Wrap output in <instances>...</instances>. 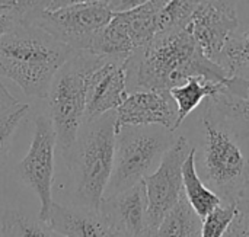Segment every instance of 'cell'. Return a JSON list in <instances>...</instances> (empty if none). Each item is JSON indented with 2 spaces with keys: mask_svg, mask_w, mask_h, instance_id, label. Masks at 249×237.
<instances>
[{
  "mask_svg": "<svg viewBox=\"0 0 249 237\" xmlns=\"http://www.w3.org/2000/svg\"><path fill=\"white\" fill-rule=\"evenodd\" d=\"M125 68L128 93L171 90L194 76L214 83L232 77L223 67L204 57L194 39L191 23L158 34L150 42L133 51Z\"/></svg>",
  "mask_w": 249,
  "mask_h": 237,
  "instance_id": "6da1fadb",
  "label": "cell"
},
{
  "mask_svg": "<svg viewBox=\"0 0 249 237\" xmlns=\"http://www.w3.org/2000/svg\"><path fill=\"white\" fill-rule=\"evenodd\" d=\"M73 52L38 26H15L0 38V77L28 96L45 99L53 77Z\"/></svg>",
  "mask_w": 249,
  "mask_h": 237,
  "instance_id": "7a4b0ae2",
  "label": "cell"
},
{
  "mask_svg": "<svg viewBox=\"0 0 249 237\" xmlns=\"http://www.w3.org/2000/svg\"><path fill=\"white\" fill-rule=\"evenodd\" d=\"M115 111L85 121L69 152L74 205L99 210L114 166Z\"/></svg>",
  "mask_w": 249,
  "mask_h": 237,
  "instance_id": "3957f363",
  "label": "cell"
},
{
  "mask_svg": "<svg viewBox=\"0 0 249 237\" xmlns=\"http://www.w3.org/2000/svg\"><path fill=\"white\" fill-rule=\"evenodd\" d=\"M102 55L88 51H74L57 70L48 90L50 119L55 133L57 146L66 159L77 133L85 122L86 82Z\"/></svg>",
  "mask_w": 249,
  "mask_h": 237,
  "instance_id": "277c9868",
  "label": "cell"
},
{
  "mask_svg": "<svg viewBox=\"0 0 249 237\" xmlns=\"http://www.w3.org/2000/svg\"><path fill=\"white\" fill-rule=\"evenodd\" d=\"M174 141L172 131L159 125L120 128L115 134L112 173L104 198L120 194L153 173Z\"/></svg>",
  "mask_w": 249,
  "mask_h": 237,
  "instance_id": "5b68a950",
  "label": "cell"
},
{
  "mask_svg": "<svg viewBox=\"0 0 249 237\" xmlns=\"http://www.w3.org/2000/svg\"><path fill=\"white\" fill-rule=\"evenodd\" d=\"M112 15L108 0L77 3L58 9H47L34 26L41 28L73 51L92 52Z\"/></svg>",
  "mask_w": 249,
  "mask_h": 237,
  "instance_id": "8992f818",
  "label": "cell"
},
{
  "mask_svg": "<svg viewBox=\"0 0 249 237\" xmlns=\"http://www.w3.org/2000/svg\"><path fill=\"white\" fill-rule=\"evenodd\" d=\"M203 125L206 130V178L223 204H235L239 191L249 179V159L231 134L206 118H203Z\"/></svg>",
  "mask_w": 249,
  "mask_h": 237,
  "instance_id": "52a82bcc",
  "label": "cell"
},
{
  "mask_svg": "<svg viewBox=\"0 0 249 237\" xmlns=\"http://www.w3.org/2000/svg\"><path fill=\"white\" fill-rule=\"evenodd\" d=\"M191 149L193 147L185 137H178L163 154L156 170L143 179L147 195V216L152 235L184 192L182 166Z\"/></svg>",
  "mask_w": 249,
  "mask_h": 237,
  "instance_id": "ba28073f",
  "label": "cell"
},
{
  "mask_svg": "<svg viewBox=\"0 0 249 237\" xmlns=\"http://www.w3.org/2000/svg\"><path fill=\"white\" fill-rule=\"evenodd\" d=\"M55 133L50 117L38 115L34 137L26 156L18 165V175L39 198V220L45 221L53 204L51 188L54 182Z\"/></svg>",
  "mask_w": 249,
  "mask_h": 237,
  "instance_id": "9c48e42d",
  "label": "cell"
},
{
  "mask_svg": "<svg viewBox=\"0 0 249 237\" xmlns=\"http://www.w3.org/2000/svg\"><path fill=\"white\" fill-rule=\"evenodd\" d=\"M203 118L231 134L236 141L249 138V79L239 74L222 82L219 92L206 99Z\"/></svg>",
  "mask_w": 249,
  "mask_h": 237,
  "instance_id": "30bf717a",
  "label": "cell"
},
{
  "mask_svg": "<svg viewBox=\"0 0 249 237\" xmlns=\"http://www.w3.org/2000/svg\"><path fill=\"white\" fill-rule=\"evenodd\" d=\"M115 131L123 127L159 125L169 131L178 128V106L169 90H140L128 93L115 109Z\"/></svg>",
  "mask_w": 249,
  "mask_h": 237,
  "instance_id": "8fae6325",
  "label": "cell"
},
{
  "mask_svg": "<svg viewBox=\"0 0 249 237\" xmlns=\"http://www.w3.org/2000/svg\"><path fill=\"white\" fill-rule=\"evenodd\" d=\"M127 60L104 57L92 70L86 82L85 121L115 111L128 96Z\"/></svg>",
  "mask_w": 249,
  "mask_h": 237,
  "instance_id": "7c38bea8",
  "label": "cell"
},
{
  "mask_svg": "<svg viewBox=\"0 0 249 237\" xmlns=\"http://www.w3.org/2000/svg\"><path fill=\"white\" fill-rule=\"evenodd\" d=\"M99 213L112 233L124 237H152L144 182L102 200Z\"/></svg>",
  "mask_w": 249,
  "mask_h": 237,
  "instance_id": "4fadbf2b",
  "label": "cell"
},
{
  "mask_svg": "<svg viewBox=\"0 0 249 237\" xmlns=\"http://www.w3.org/2000/svg\"><path fill=\"white\" fill-rule=\"evenodd\" d=\"M238 28V16H231L210 4L197 3L191 17V31L204 57L213 63L217 64L220 52L236 34Z\"/></svg>",
  "mask_w": 249,
  "mask_h": 237,
  "instance_id": "5bb4252c",
  "label": "cell"
},
{
  "mask_svg": "<svg viewBox=\"0 0 249 237\" xmlns=\"http://www.w3.org/2000/svg\"><path fill=\"white\" fill-rule=\"evenodd\" d=\"M45 223L63 237H109L111 229L99 210L54 203Z\"/></svg>",
  "mask_w": 249,
  "mask_h": 237,
  "instance_id": "9a60e30c",
  "label": "cell"
},
{
  "mask_svg": "<svg viewBox=\"0 0 249 237\" xmlns=\"http://www.w3.org/2000/svg\"><path fill=\"white\" fill-rule=\"evenodd\" d=\"M196 153L197 149L193 147L188 157L182 166V188L184 195L194 208V211L204 220L214 208L222 205V198L212 189H209L200 179L196 169Z\"/></svg>",
  "mask_w": 249,
  "mask_h": 237,
  "instance_id": "2e32d148",
  "label": "cell"
},
{
  "mask_svg": "<svg viewBox=\"0 0 249 237\" xmlns=\"http://www.w3.org/2000/svg\"><path fill=\"white\" fill-rule=\"evenodd\" d=\"M203 219L194 211L184 192L174 208L163 217L152 237H201Z\"/></svg>",
  "mask_w": 249,
  "mask_h": 237,
  "instance_id": "e0dca14e",
  "label": "cell"
},
{
  "mask_svg": "<svg viewBox=\"0 0 249 237\" xmlns=\"http://www.w3.org/2000/svg\"><path fill=\"white\" fill-rule=\"evenodd\" d=\"M222 83L209 82L201 76L190 77L184 85L171 89V95L178 106V127L184 119L207 98L214 96Z\"/></svg>",
  "mask_w": 249,
  "mask_h": 237,
  "instance_id": "ac0fdd59",
  "label": "cell"
},
{
  "mask_svg": "<svg viewBox=\"0 0 249 237\" xmlns=\"http://www.w3.org/2000/svg\"><path fill=\"white\" fill-rule=\"evenodd\" d=\"M0 237H63L45 221L20 210H7L1 217Z\"/></svg>",
  "mask_w": 249,
  "mask_h": 237,
  "instance_id": "d6986e66",
  "label": "cell"
},
{
  "mask_svg": "<svg viewBox=\"0 0 249 237\" xmlns=\"http://www.w3.org/2000/svg\"><path fill=\"white\" fill-rule=\"evenodd\" d=\"M51 3L53 0H0V15L16 26H31L50 9Z\"/></svg>",
  "mask_w": 249,
  "mask_h": 237,
  "instance_id": "ffe728a7",
  "label": "cell"
},
{
  "mask_svg": "<svg viewBox=\"0 0 249 237\" xmlns=\"http://www.w3.org/2000/svg\"><path fill=\"white\" fill-rule=\"evenodd\" d=\"M217 64L223 67L229 76H236L244 67H249V31L235 34L225 45Z\"/></svg>",
  "mask_w": 249,
  "mask_h": 237,
  "instance_id": "44dd1931",
  "label": "cell"
},
{
  "mask_svg": "<svg viewBox=\"0 0 249 237\" xmlns=\"http://www.w3.org/2000/svg\"><path fill=\"white\" fill-rule=\"evenodd\" d=\"M196 6V0H168V3L160 9L158 16L159 34L188 26L191 23Z\"/></svg>",
  "mask_w": 249,
  "mask_h": 237,
  "instance_id": "7402d4cb",
  "label": "cell"
},
{
  "mask_svg": "<svg viewBox=\"0 0 249 237\" xmlns=\"http://www.w3.org/2000/svg\"><path fill=\"white\" fill-rule=\"evenodd\" d=\"M29 112V105L19 103L13 106L12 109L0 114V170L4 166L7 156L12 149L13 137L20 125V122L25 119V117Z\"/></svg>",
  "mask_w": 249,
  "mask_h": 237,
  "instance_id": "603a6c76",
  "label": "cell"
},
{
  "mask_svg": "<svg viewBox=\"0 0 249 237\" xmlns=\"http://www.w3.org/2000/svg\"><path fill=\"white\" fill-rule=\"evenodd\" d=\"M236 214L238 211L235 204L219 205L203 220L201 237H223Z\"/></svg>",
  "mask_w": 249,
  "mask_h": 237,
  "instance_id": "cb8c5ba5",
  "label": "cell"
},
{
  "mask_svg": "<svg viewBox=\"0 0 249 237\" xmlns=\"http://www.w3.org/2000/svg\"><path fill=\"white\" fill-rule=\"evenodd\" d=\"M235 205H236L238 216L249 227V179L247 181V184L242 186V189L239 191V194L236 197V201H235Z\"/></svg>",
  "mask_w": 249,
  "mask_h": 237,
  "instance_id": "d4e9b609",
  "label": "cell"
},
{
  "mask_svg": "<svg viewBox=\"0 0 249 237\" xmlns=\"http://www.w3.org/2000/svg\"><path fill=\"white\" fill-rule=\"evenodd\" d=\"M149 1H153V0H108V6H109L112 13H118V12L136 9V7L143 6Z\"/></svg>",
  "mask_w": 249,
  "mask_h": 237,
  "instance_id": "484cf974",
  "label": "cell"
},
{
  "mask_svg": "<svg viewBox=\"0 0 249 237\" xmlns=\"http://www.w3.org/2000/svg\"><path fill=\"white\" fill-rule=\"evenodd\" d=\"M197 3H204L214 6L231 16H238V0H196Z\"/></svg>",
  "mask_w": 249,
  "mask_h": 237,
  "instance_id": "4316f807",
  "label": "cell"
},
{
  "mask_svg": "<svg viewBox=\"0 0 249 237\" xmlns=\"http://www.w3.org/2000/svg\"><path fill=\"white\" fill-rule=\"evenodd\" d=\"M223 237H249V227L242 221V219L236 214L233 221L229 224Z\"/></svg>",
  "mask_w": 249,
  "mask_h": 237,
  "instance_id": "83f0119b",
  "label": "cell"
},
{
  "mask_svg": "<svg viewBox=\"0 0 249 237\" xmlns=\"http://www.w3.org/2000/svg\"><path fill=\"white\" fill-rule=\"evenodd\" d=\"M19 103H20V102H19L15 96H12V95L7 92V89L3 86V83L0 82V114H3V112L12 109L13 106L19 105Z\"/></svg>",
  "mask_w": 249,
  "mask_h": 237,
  "instance_id": "f1b7e54d",
  "label": "cell"
},
{
  "mask_svg": "<svg viewBox=\"0 0 249 237\" xmlns=\"http://www.w3.org/2000/svg\"><path fill=\"white\" fill-rule=\"evenodd\" d=\"M93 1H105V0H53L50 9H58L70 4H77V3H93Z\"/></svg>",
  "mask_w": 249,
  "mask_h": 237,
  "instance_id": "f546056e",
  "label": "cell"
},
{
  "mask_svg": "<svg viewBox=\"0 0 249 237\" xmlns=\"http://www.w3.org/2000/svg\"><path fill=\"white\" fill-rule=\"evenodd\" d=\"M16 25L10 20V19H7V17H4V16H1L0 15V38L4 35V34H7L10 29H13Z\"/></svg>",
  "mask_w": 249,
  "mask_h": 237,
  "instance_id": "4dcf8cb0",
  "label": "cell"
},
{
  "mask_svg": "<svg viewBox=\"0 0 249 237\" xmlns=\"http://www.w3.org/2000/svg\"><path fill=\"white\" fill-rule=\"evenodd\" d=\"M109 237H124V236H120V235H115V233H112V232H111V236Z\"/></svg>",
  "mask_w": 249,
  "mask_h": 237,
  "instance_id": "1f68e13d",
  "label": "cell"
}]
</instances>
